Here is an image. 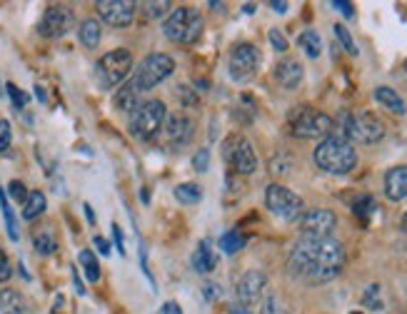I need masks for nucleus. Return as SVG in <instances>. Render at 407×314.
<instances>
[{"instance_id": "c9c22d12", "label": "nucleus", "mask_w": 407, "mask_h": 314, "mask_svg": "<svg viewBox=\"0 0 407 314\" xmlns=\"http://www.w3.org/2000/svg\"><path fill=\"white\" fill-rule=\"evenodd\" d=\"M6 90H8V95H11V100H13V105H15L18 110H23V107H25V105H28V95L23 93L20 88H18V85H6Z\"/></svg>"}, {"instance_id": "6e6d98bb", "label": "nucleus", "mask_w": 407, "mask_h": 314, "mask_svg": "<svg viewBox=\"0 0 407 314\" xmlns=\"http://www.w3.org/2000/svg\"><path fill=\"white\" fill-rule=\"evenodd\" d=\"M405 65H407V63H405Z\"/></svg>"}, {"instance_id": "9d476101", "label": "nucleus", "mask_w": 407, "mask_h": 314, "mask_svg": "<svg viewBox=\"0 0 407 314\" xmlns=\"http://www.w3.org/2000/svg\"><path fill=\"white\" fill-rule=\"evenodd\" d=\"M223 155H225L227 165L235 167L240 175H253L258 170V155L253 150V143L242 135H230L223 145Z\"/></svg>"}, {"instance_id": "72a5a7b5", "label": "nucleus", "mask_w": 407, "mask_h": 314, "mask_svg": "<svg viewBox=\"0 0 407 314\" xmlns=\"http://www.w3.org/2000/svg\"><path fill=\"white\" fill-rule=\"evenodd\" d=\"M363 304L375 312H382V299H380V284H370L363 294Z\"/></svg>"}, {"instance_id": "e433bc0d", "label": "nucleus", "mask_w": 407, "mask_h": 314, "mask_svg": "<svg viewBox=\"0 0 407 314\" xmlns=\"http://www.w3.org/2000/svg\"><path fill=\"white\" fill-rule=\"evenodd\" d=\"M8 192H11V197L15 199V202H23V204H25V199H28V192H25V185H23L20 180H13L11 185H8Z\"/></svg>"}, {"instance_id": "1a4fd4ad", "label": "nucleus", "mask_w": 407, "mask_h": 314, "mask_svg": "<svg viewBox=\"0 0 407 314\" xmlns=\"http://www.w3.org/2000/svg\"><path fill=\"white\" fill-rule=\"evenodd\" d=\"M165 122V103L163 100H143L138 110L132 112L130 133L140 140H150Z\"/></svg>"}, {"instance_id": "a18cd8bd", "label": "nucleus", "mask_w": 407, "mask_h": 314, "mask_svg": "<svg viewBox=\"0 0 407 314\" xmlns=\"http://www.w3.org/2000/svg\"><path fill=\"white\" fill-rule=\"evenodd\" d=\"M205 297H208V302H215V299L220 297V287L218 284H205Z\"/></svg>"}, {"instance_id": "ea45409f", "label": "nucleus", "mask_w": 407, "mask_h": 314, "mask_svg": "<svg viewBox=\"0 0 407 314\" xmlns=\"http://www.w3.org/2000/svg\"><path fill=\"white\" fill-rule=\"evenodd\" d=\"M145 8H148V15L150 18H160L165 11H170V3H145Z\"/></svg>"}, {"instance_id": "de8ad7c7", "label": "nucleus", "mask_w": 407, "mask_h": 314, "mask_svg": "<svg viewBox=\"0 0 407 314\" xmlns=\"http://www.w3.org/2000/svg\"><path fill=\"white\" fill-rule=\"evenodd\" d=\"M270 8H273V11L275 13H287V3H280V0H270Z\"/></svg>"}, {"instance_id": "6ab92c4d", "label": "nucleus", "mask_w": 407, "mask_h": 314, "mask_svg": "<svg viewBox=\"0 0 407 314\" xmlns=\"http://www.w3.org/2000/svg\"><path fill=\"white\" fill-rule=\"evenodd\" d=\"M190 262H193V270L198 272V275H208V272H213L215 267H218V257H215V252L210 249L208 240H203V242L198 244Z\"/></svg>"}, {"instance_id": "09e8293b", "label": "nucleus", "mask_w": 407, "mask_h": 314, "mask_svg": "<svg viewBox=\"0 0 407 314\" xmlns=\"http://www.w3.org/2000/svg\"><path fill=\"white\" fill-rule=\"evenodd\" d=\"M163 312H165V314H182V309L177 307L175 302H168L165 307H163Z\"/></svg>"}, {"instance_id": "a878e982", "label": "nucleus", "mask_w": 407, "mask_h": 314, "mask_svg": "<svg viewBox=\"0 0 407 314\" xmlns=\"http://www.w3.org/2000/svg\"><path fill=\"white\" fill-rule=\"evenodd\" d=\"M297 45L305 50L308 58H320V53H323V38H320L318 30H305V33H300Z\"/></svg>"}, {"instance_id": "20e7f679", "label": "nucleus", "mask_w": 407, "mask_h": 314, "mask_svg": "<svg viewBox=\"0 0 407 314\" xmlns=\"http://www.w3.org/2000/svg\"><path fill=\"white\" fill-rule=\"evenodd\" d=\"M203 15H200L195 8H187V6H180V8H173L170 15L165 18L163 22V33H165L168 40L173 43H180V45H193L200 40L203 35Z\"/></svg>"}, {"instance_id": "f704fd0d", "label": "nucleus", "mask_w": 407, "mask_h": 314, "mask_svg": "<svg viewBox=\"0 0 407 314\" xmlns=\"http://www.w3.org/2000/svg\"><path fill=\"white\" fill-rule=\"evenodd\" d=\"M11 143H13L11 122H8V120H0V155H6V152H8Z\"/></svg>"}, {"instance_id": "f8f14e48", "label": "nucleus", "mask_w": 407, "mask_h": 314, "mask_svg": "<svg viewBox=\"0 0 407 314\" xmlns=\"http://www.w3.org/2000/svg\"><path fill=\"white\" fill-rule=\"evenodd\" d=\"M335 225H337V217L332 215L330 209H323V207L305 209L303 217L297 220V227L303 232V237H330Z\"/></svg>"}, {"instance_id": "864d4df0", "label": "nucleus", "mask_w": 407, "mask_h": 314, "mask_svg": "<svg viewBox=\"0 0 407 314\" xmlns=\"http://www.w3.org/2000/svg\"><path fill=\"white\" fill-rule=\"evenodd\" d=\"M402 230L407 232V212H405V217H402Z\"/></svg>"}, {"instance_id": "5701e85b", "label": "nucleus", "mask_w": 407, "mask_h": 314, "mask_svg": "<svg viewBox=\"0 0 407 314\" xmlns=\"http://www.w3.org/2000/svg\"><path fill=\"white\" fill-rule=\"evenodd\" d=\"M115 105L120 112H135L143 105V100H140V93L135 88H132L130 83H125L120 90L115 93Z\"/></svg>"}, {"instance_id": "bb28decb", "label": "nucleus", "mask_w": 407, "mask_h": 314, "mask_svg": "<svg viewBox=\"0 0 407 314\" xmlns=\"http://www.w3.org/2000/svg\"><path fill=\"white\" fill-rule=\"evenodd\" d=\"M33 244H35V249H38V254H53L58 249L56 235H53L48 227H43V230L35 232V235H33Z\"/></svg>"}, {"instance_id": "4468645a", "label": "nucleus", "mask_w": 407, "mask_h": 314, "mask_svg": "<svg viewBox=\"0 0 407 314\" xmlns=\"http://www.w3.org/2000/svg\"><path fill=\"white\" fill-rule=\"evenodd\" d=\"M73 28V11L65 6H50L38 22V33L43 38H63Z\"/></svg>"}, {"instance_id": "dca6fc26", "label": "nucleus", "mask_w": 407, "mask_h": 314, "mask_svg": "<svg viewBox=\"0 0 407 314\" xmlns=\"http://www.w3.org/2000/svg\"><path fill=\"white\" fill-rule=\"evenodd\" d=\"M165 138L173 148H185L193 138V120L185 115H173L165 125Z\"/></svg>"}, {"instance_id": "f3484780", "label": "nucleus", "mask_w": 407, "mask_h": 314, "mask_svg": "<svg viewBox=\"0 0 407 314\" xmlns=\"http://www.w3.org/2000/svg\"><path fill=\"white\" fill-rule=\"evenodd\" d=\"M303 77H305L303 65H300L297 60H292V58H285V60H280V63L275 65V80H277V83H280L285 90L300 88Z\"/></svg>"}, {"instance_id": "ddd939ff", "label": "nucleus", "mask_w": 407, "mask_h": 314, "mask_svg": "<svg viewBox=\"0 0 407 314\" xmlns=\"http://www.w3.org/2000/svg\"><path fill=\"white\" fill-rule=\"evenodd\" d=\"M95 8H98V15L108 25H113V28H127L135 20L138 3H132V0H98Z\"/></svg>"}, {"instance_id": "6e6552de", "label": "nucleus", "mask_w": 407, "mask_h": 314, "mask_svg": "<svg viewBox=\"0 0 407 314\" xmlns=\"http://www.w3.org/2000/svg\"><path fill=\"white\" fill-rule=\"evenodd\" d=\"M265 204L275 217H280L282 222H297L303 217L305 204L300 199V195H295L292 190H287L285 185H270L265 190Z\"/></svg>"}, {"instance_id": "58836bf2", "label": "nucleus", "mask_w": 407, "mask_h": 314, "mask_svg": "<svg viewBox=\"0 0 407 314\" xmlns=\"http://www.w3.org/2000/svg\"><path fill=\"white\" fill-rule=\"evenodd\" d=\"M270 43H273V48H275L277 53H285V50H287V40H285V35H282L277 28L270 30Z\"/></svg>"}, {"instance_id": "7ed1b4c3", "label": "nucleus", "mask_w": 407, "mask_h": 314, "mask_svg": "<svg viewBox=\"0 0 407 314\" xmlns=\"http://www.w3.org/2000/svg\"><path fill=\"white\" fill-rule=\"evenodd\" d=\"M313 157L315 165L327 175H347L358 165V152H355L352 143H347L340 135H330V138L320 140Z\"/></svg>"}, {"instance_id": "0eeeda50", "label": "nucleus", "mask_w": 407, "mask_h": 314, "mask_svg": "<svg viewBox=\"0 0 407 314\" xmlns=\"http://www.w3.org/2000/svg\"><path fill=\"white\" fill-rule=\"evenodd\" d=\"M290 127L295 138L303 140H318V138H330L335 130V120L327 112L315 110V107H300L295 115L290 117Z\"/></svg>"}, {"instance_id": "f03ea898", "label": "nucleus", "mask_w": 407, "mask_h": 314, "mask_svg": "<svg viewBox=\"0 0 407 314\" xmlns=\"http://www.w3.org/2000/svg\"><path fill=\"white\" fill-rule=\"evenodd\" d=\"M332 135H340L347 143H363L372 145L385 138V125L375 112L360 110V112H342L335 120Z\"/></svg>"}, {"instance_id": "4be33fe9", "label": "nucleus", "mask_w": 407, "mask_h": 314, "mask_svg": "<svg viewBox=\"0 0 407 314\" xmlns=\"http://www.w3.org/2000/svg\"><path fill=\"white\" fill-rule=\"evenodd\" d=\"M77 38H80V43L88 50H95L100 45V38H103L100 22L95 20V18H85V20L80 22V28H77Z\"/></svg>"}, {"instance_id": "37998d69", "label": "nucleus", "mask_w": 407, "mask_h": 314, "mask_svg": "<svg viewBox=\"0 0 407 314\" xmlns=\"http://www.w3.org/2000/svg\"><path fill=\"white\" fill-rule=\"evenodd\" d=\"M113 240H115V249L120 254H125V242H123V232L118 225H113Z\"/></svg>"}, {"instance_id": "473e14b6", "label": "nucleus", "mask_w": 407, "mask_h": 314, "mask_svg": "<svg viewBox=\"0 0 407 314\" xmlns=\"http://www.w3.org/2000/svg\"><path fill=\"white\" fill-rule=\"evenodd\" d=\"M332 30H335V35H337V40L342 43V48H345L347 53H350V55H358L360 50H358V45H355V40H352L350 30H347L345 25H340V22H337V25H335Z\"/></svg>"}, {"instance_id": "a211bd4d", "label": "nucleus", "mask_w": 407, "mask_h": 314, "mask_svg": "<svg viewBox=\"0 0 407 314\" xmlns=\"http://www.w3.org/2000/svg\"><path fill=\"white\" fill-rule=\"evenodd\" d=\"M385 195L392 202H400V199L407 197V165H397L392 170H387Z\"/></svg>"}, {"instance_id": "423d86ee", "label": "nucleus", "mask_w": 407, "mask_h": 314, "mask_svg": "<svg viewBox=\"0 0 407 314\" xmlns=\"http://www.w3.org/2000/svg\"><path fill=\"white\" fill-rule=\"evenodd\" d=\"M175 70V60L165 53H153L148 55L138 67H135V75H132L130 85L138 90L140 95L148 93V90L158 88L160 83H165L168 77Z\"/></svg>"}, {"instance_id": "79ce46f5", "label": "nucleus", "mask_w": 407, "mask_h": 314, "mask_svg": "<svg viewBox=\"0 0 407 314\" xmlns=\"http://www.w3.org/2000/svg\"><path fill=\"white\" fill-rule=\"evenodd\" d=\"M332 8H337L345 18H355V8H352V3H347V0H332Z\"/></svg>"}, {"instance_id": "cd10ccee", "label": "nucleus", "mask_w": 407, "mask_h": 314, "mask_svg": "<svg viewBox=\"0 0 407 314\" xmlns=\"http://www.w3.org/2000/svg\"><path fill=\"white\" fill-rule=\"evenodd\" d=\"M77 262H80V267H83L85 272V280L88 282H100V265H98V259H95V254L90 252V249H83L80 252V257H77Z\"/></svg>"}, {"instance_id": "393cba45", "label": "nucleus", "mask_w": 407, "mask_h": 314, "mask_svg": "<svg viewBox=\"0 0 407 314\" xmlns=\"http://www.w3.org/2000/svg\"><path fill=\"white\" fill-rule=\"evenodd\" d=\"M45 207H48L45 195L40 192V190H33V192H28V199H25V204H23V217H25L28 222L38 220V217L45 212Z\"/></svg>"}, {"instance_id": "aec40b11", "label": "nucleus", "mask_w": 407, "mask_h": 314, "mask_svg": "<svg viewBox=\"0 0 407 314\" xmlns=\"http://www.w3.org/2000/svg\"><path fill=\"white\" fill-rule=\"evenodd\" d=\"M375 100H377L385 110H390V112H395V115H405L407 112V105H405V100L400 98V95L395 93L392 88H387V85H380L377 90H375Z\"/></svg>"}, {"instance_id": "8fccbe9b", "label": "nucleus", "mask_w": 407, "mask_h": 314, "mask_svg": "<svg viewBox=\"0 0 407 314\" xmlns=\"http://www.w3.org/2000/svg\"><path fill=\"white\" fill-rule=\"evenodd\" d=\"M85 215H88V222H93V225H95V212H93V207H90V204H85Z\"/></svg>"}, {"instance_id": "39448f33", "label": "nucleus", "mask_w": 407, "mask_h": 314, "mask_svg": "<svg viewBox=\"0 0 407 314\" xmlns=\"http://www.w3.org/2000/svg\"><path fill=\"white\" fill-rule=\"evenodd\" d=\"M132 70V55L130 50L118 48L105 53L98 63H95V83H98L100 90H113L115 85H120L127 77V72Z\"/></svg>"}, {"instance_id": "c03bdc74", "label": "nucleus", "mask_w": 407, "mask_h": 314, "mask_svg": "<svg viewBox=\"0 0 407 314\" xmlns=\"http://www.w3.org/2000/svg\"><path fill=\"white\" fill-rule=\"evenodd\" d=\"M73 284H75V292L83 297V294H85V284H83V280H80V272H77V267H73Z\"/></svg>"}, {"instance_id": "5fc2aeb1", "label": "nucleus", "mask_w": 407, "mask_h": 314, "mask_svg": "<svg viewBox=\"0 0 407 314\" xmlns=\"http://www.w3.org/2000/svg\"><path fill=\"white\" fill-rule=\"evenodd\" d=\"M350 314H363V312H350Z\"/></svg>"}, {"instance_id": "a19ab883", "label": "nucleus", "mask_w": 407, "mask_h": 314, "mask_svg": "<svg viewBox=\"0 0 407 314\" xmlns=\"http://www.w3.org/2000/svg\"><path fill=\"white\" fill-rule=\"evenodd\" d=\"M11 275H13V267H11V262H8L6 252L0 249V282H8Z\"/></svg>"}, {"instance_id": "412c9836", "label": "nucleus", "mask_w": 407, "mask_h": 314, "mask_svg": "<svg viewBox=\"0 0 407 314\" xmlns=\"http://www.w3.org/2000/svg\"><path fill=\"white\" fill-rule=\"evenodd\" d=\"M0 312L3 314H28V302L18 289H0Z\"/></svg>"}, {"instance_id": "2f4dec72", "label": "nucleus", "mask_w": 407, "mask_h": 314, "mask_svg": "<svg viewBox=\"0 0 407 314\" xmlns=\"http://www.w3.org/2000/svg\"><path fill=\"white\" fill-rule=\"evenodd\" d=\"M260 314H290V309L280 302V297L268 294V297L263 299V309H260Z\"/></svg>"}, {"instance_id": "f257e3e1", "label": "nucleus", "mask_w": 407, "mask_h": 314, "mask_svg": "<svg viewBox=\"0 0 407 314\" xmlns=\"http://www.w3.org/2000/svg\"><path fill=\"white\" fill-rule=\"evenodd\" d=\"M287 267L297 280L325 284L345 267V247L332 237H300L287 257Z\"/></svg>"}, {"instance_id": "9b49d317", "label": "nucleus", "mask_w": 407, "mask_h": 314, "mask_svg": "<svg viewBox=\"0 0 407 314\" xmlns=\"http://www.w3.org/2000/svg\"><path fill=\"white\" fill-rule=\"evenodd\" d=\"M260 67V50L253 43H240L230 53V77L235 83L253 80Z\"/></svg>"}, {"instance_id": "4c0bfd02", "label": "nucleus", "mask_w": 407, "mask_h": 314, "mask_svg": "<svg viewBox=\"0 0 407 314\" xmlns=\"http://www.w3.org/2000/svg\"><path fill=\"white\" fill-rule=\"evenodd\" d=\"M208 165H210V152L208 150H198V152L193 155V170L195 172H205L208 170Z\"/></svg>"}, {"instance_id": "c85d7f7f", "label": "nucleus", "mask_w": 407, "mask_h": 314, "mask_svg": "<svg viewBox=\"0 0 407 314\" xmlns=\"http://www.w3.org/2000/svg\"><path fill=\"white\" fill-rule=\"evenodd\" d=\"M175 197L180 199L182 204H195L203 199V190H200V185H195V182H182V185L175 188Z\"/></svg>"}, {"instance_id": "49530a36", "label": "nucleus", "mask_w": 407, "mask_h": 314, "mask_svg": "<svg viewBox=\"0 0 407 314\" xmlns=\"http://www.w3.org/2000/svg\"><path fill=\"white\" fill-rule=\"evenodd\" d=\"M93 244H95V247H98V252H100V254H111V244H108V240L95 237V240H93Z\"/></svg>"}, {"instance_id": "c756f323", "label": "nucleus", "mask_w": 407, "mask_h": 314, "mask_svg": "<svg viewBox=\"0 0 407 314\" xmlns=\"http://www.w3.org/2000/svg\"><path fill=\"white\" fill-rule=\"evenodd\" d=\"M245 242H248V240L242 237L240 232L232 230V232H225V235L220 237V249L225 254H237L242 247H245Z\"/></svg>"}, {"instance_id": "b1692460", "label": "nucleus", "mask_w": 407, "mask_h": 314, "mask_svg": "<svg viewBox=\"0 0 407 314\" xmlns=\"http://www.w3.org/2000/svg\"><path fill=\"white\" fill-rule=\"evenodd\" d=\"M0 212H3V220H6V230H8V237L13 242L20 240V230H18V220H15V212H13L11 202H8V195L6 188H0Z\"/></svg>"}, {"instance_id": "603ef678", "label": "nucleus", "mask_w": 407, "mask_h": 314, "mask_svg": "<svg viewBox=\"0 0 407 314\" xmlns=\"http://www.w3.org/2000/svg\"><path fill=\"white\" fill-rule=\"evenodd\" d=\"M230 314H250L248 312V309H242V307H237V309H232V312Z\"/></svg>"}, {"instance_id": "3c124183", "label": "nucleus", "mask_w": 407, "mask_h": 314, "mask_svg": "<svg viewBox=\"0 0 407 314\" xmlns=\"http://www.w3.org/2000/svg\"><path fill=\"white\" fill-rule=\"evenodd\" d=\"M35 95H38L40 103H45V90L43 88H35Z\"/></svg>"}, {"instance_id": "7c9ffc66", "label": "nucleus", "mask_w": 407, "mask_h": 314, "mask_svg": "<svg viewBox=\"0 0 407 314\" xmlns=\"http://www.w3.org/2000/svg\"><path fill=\"white\" fill-rule=\"evenodd\" d=\"M375 209H377V204H375V199L370 197V195H363V197L358 199V202L352 204V212H355V215H358L360 220H370Z\"/></svg>"}, {"instance_id": "2eb2a0df", "label": "nucleus", "mask_w": 407, "mask_h": 314, "mask_svg": "<svg viewBox=\"0 0 407 314\" xmlns=\"http://www.w3.org/2000/svg\"><path fill=\"white\" fill-rule=\"evenodd\" d=\"M265 289H268V277L260 270H250L237 280L235 284V297L240 299L242 307H253L263 299Z\"/></svg>"}]
</instances>
